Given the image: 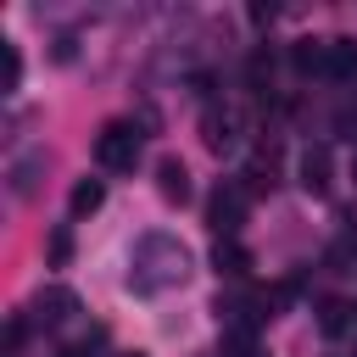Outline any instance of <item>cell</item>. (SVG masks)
<instances>
[{
    "instance_id": "6da1fadb",
    "label": "cell",
    "mask_w": 357,
    "mask_h": 357,
    "mask_svg": "<svg viewBox=\"0 0 357 357\" xmlns=\"http://www.w3.org/2000/svg\"><path fill=\"white\" fill-rule=\"evenodd\" d=\"M95 162L106 167V173H134L139 167V128L134 123H106L100 134H95Z\"/></svg>"
},
{
    "instance_id": "7a4b0ae2",
    "label": "cell",
    "mask_w": 357,
    "mask_h": 357,
    "mask_svg": "<svg viewBox=\"0 0 357 357\" xmlns=\"http://www.w3.org/2000/svg\"><path fill=\"white\" fill-rule=\"evenodd\" d=\"M245 223V190L240 184H218L212 201H206V229L218 240H234V229Z\"/></svg>"
},
{
    "instance_id": "3957f363",
    "label": "cell",
    "mask_w": 357,
    "mask_h": 357,
    "mask_svg": "<svg viewBox=\"0 0 357 357\" xmlns=\"http://www.w3.org/2000/svg\"><path fill=\"white\" fill-rule=\"evenodd\" d=\"M329 145H307L301 156H296V178H301V190L307 195H329Z\"/></svg>"
},
{
    "instance_id": "277c9868",
    "label": "cell",
    "mask_w": 357,
    "mask_h": 357,
    "mask_svg": "<svg viewBox=\"0 0 357 357\" xmlns=\"http://www.w3.org/2000/svg\"><path fill=\"white\" fill-rule=\"evenodd\" d=\"M201 139L212 145V151H229L234 139H240V112H218V106H206V117H201Z\"/></svg>"
},
{
    "instance_id": "5b68a950",
    "label": "cell",
    "mask_w": 357,
    "mask_h": 357,
    "mask_svg": "<svg viewBox=\"0 0 357 357\" xmlns=\"http://www.w3.org/2000/svg\"><path fill=\"white\" fill-rule=\"evenodd\" d=\"M156 190H162V201H190V167L178 156H162L156 162Z\"/></svg>"
},
{
    "instance_id": "8992f818",
    "label": "cell",
    "mask_w": 357,
    "mask_h": 357,
    "mask_svg": "<svg viewBox=\"0 0 357 357\" xmlns=\"http://www.w3.org/2000/svg\"><path fill=\"white\" fill-rule=\"evenodd\" d=\"M273 167H279V145H262V151H257V156L245 162V173H240L245 184H240V190H245V195L268 190V184H273Z\"/></svg>"
},
{
    "instance_id": "52a82bcc",
    "label": "cell",
    "mask_w": 357,
    "mask_h": 357,
    "mask_svg": "<svg viewBox=\"0 0 357 357\" xmlns=\"http://www.w3.org/2000/svg\"><path fill=\"white\" fill-rule=\"evenodd\" d=\"M73 307H78V301H73V290H61V284H50V290L33 296V318H39V324H67Z\"/></svg>"
},
{
    "instance_id": "ba28073f",
    "label": "cell",
    "mask_w": 357,
    "mask_h": 357,
    "mask_svg": "<svg viewBox=\"0 0 357 357\" xmlns=\"http://www.w3.org/2000/svg\"><path fill=\"white\" fill-rule=\"evenodd\" d=\"M324 78H357V39H329L324 50Z\"/></svg>"
},
{
    "instance_id": "9c48e42d",
    "label": "cell",
    "mask_w": 357,
    "mask_h": 357,
    "mask_svg": "<svg viewBox=\"0 0 357 357\" xmlns=\"http://www.w3.org/2000/svg\"><path fill=\"white\" fill-rule=\"evenodd\" d=\"M346 324H351V301L324 296V301H318V329H324L329 340H340V335H346Z\"/></svg>"
},
{
    "instance_id": "30bf717a",
    "label": "cell",
    "mask_w": 357,
    "mask_h": 357,
    "mask_svg": "<svg viewBox=\"0 0 357 357\" xmlns=\"http://www.w3.org/2000/svg\"><path fill=\"white\" fill-rule=\"evenodd\" d=\"M245 84L257 89V100H268V89H273V50H268V45L251 50V61H245Z\"/></svg>"
},
{
    "instance_id": "8fae6325",
    "label": "cell",
    "mask_w": 357,
    "mask_h": 357,
    "mask_svg": "<svg viewBox=\"0 0 357 357\" xmlns=\"http://www.w3.org/2000/svg\"><path fill=\"white\" fill-rule=\"evenodd\" d=\"M39 167H45V151H28V156L11 162V195H17V201L33 195V173H39Z\"/></svg>"
},
{
    "instance_id": "7c38bea8",
    "label": "cell",
    "mask_w": 357,
    "mask_h": 357,
    "mask_svg": "<svg viewBox=\"0 0 357 357\" xmlns=\"http://www.w3.org/2000/svg\"><path fill=\"white\" fill-rule=\"evenodd\" d=\"M100 201H106V184H100V178H78V184H73V195H67L73 218H89V212H100Z\"/></svg>"
},
{
    "instance_id": "4fadbf2b",
    "label": "cell",
    "mask_w": 357,
    "mask_h": 357,
    "mask_svg": "<svg viewBox=\"0 0 357 357\" xmlns=\"http://www.w3.org/2000/svg\"><path fill=\"white\" fill-rule=\"evenodd\" d=\"M324 50H329V39H296L290 45V67L296 73H324Z\"/></svg>"
},
{
    "instance_id": "5bb4252c",
    "label": "cell",
    "mask_w": 357,
    "mask_h": 357,
    "mask_svg": "<svg viewBox=\"0 0 357 357\" xmlns=\"http://www.w3.org/2000/svg\"><path fill=\"white\" fill-rule=\"evenodd\" d=\"M212 262H218V273H229V279H245V268H251V251H245V245H234V240H218Z\"/></svg>"
},
{
    "instance_id": "9a60e30c",
    "label": "cell",
    "mask_w": 357,
    "mask_h": 357,
    "mask_svg": "<svg viewBox=\"0 0 357 357\" xmlns=\"http://www.w3.org/2000/svg\"><path fill=\"white\" fill-rule=\"evenodd\" d=\"M11 89H22V50L6 39V95H11Z\"/></svg>"
},
{
    "instance_id": "2e32d148",
    "label": "cell",
    "mask_w": 357,
    "mask_h": 357,
    "mask_svg": "<svg viewBox=\"0 0 357 357\" xmlns=\"http://www.w3.org/2000/svg\"><path fill=\"white\" fill-rule=\"evenodd\" d=\"M67 257H73V234H67V229H56V234H50V268H61Z\"/></svg>"
},
{
    "instance_id": "e0dca14e",
    "label": "cell",
    "mask_w": 357,
    "mask_h": 357,
    "mask_svg": "<svg viewBox=\"0 0 357 357\" xmlns=\"http://www.w3.org/2000/svg\"><path fill=\"white\" fill-rule=\"evenodd\" d=\"M112 357H145V351H112Z\"/></svg>"
},
{
    "instance_id": "ac0fdd59",
    "label": "cell",
    "mask_w": 357,
    "mask_h": 357,
    "mask_svg": "<svg viewBox=\"0 0 357 357\" xmlns=\"http://www.w3.org/2000/svg\"><path fill=\"white\" fill-rule=\"evenodd\" d=\"M351 178H357V156H351Z\"/></svg>"
}]
</instances>
